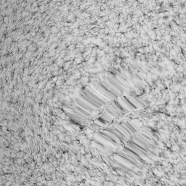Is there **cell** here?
Segmentation results:
<instances>
[{"instance_id":"6da1fadb","label":"cell","mask_w":186,"mask_h":186,"mask_svg":"<svg viewBox=\"0 0 186 186\" xmlns=\"http://www.w3.org/2000/svg\"><path fill=\"white\" fill-rule=\"evenodd\" d=\"M77 104H78V105H79V106L85 110V111H87L88 112H90V113H92V112L94 111L95 110L92 106H91L90 105H89L86 103L84 102L83 100H77Z\"/></svg>"}]
</instances>
